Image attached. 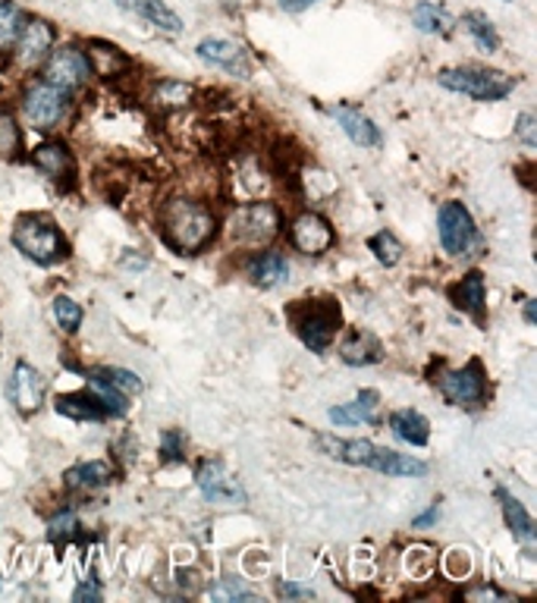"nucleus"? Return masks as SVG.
Listing matches in <instances>:
<instances>
[{
    "label": "nucleus",
    "instance_id": "1",
    "mask_svg": "<svg viewBox=\"0 0 537 603\" xmlns=\"http://www.w3.org/2000/svg\"><path fill=\"white\" fill-rule=\"evenodd\" d=\"M157 230L164 242L179 255H195L202 252L214 233H217V217L205 202L195 198H167L157 211Z\"/></svg>",
    "mask_w": 537,
    "mask_h": 603
},
{
    "label": "nucleus",
    "instance_id": "2",
    "mask_svg": "<svg viewBox=\"0 0 537 603\" xmlns=\"http://www.w3.org/2000/svg\"><path fill=\"white\" fill-rule=\"evenodd\" d=\"M318 447L328 452L330 459H336V462L365 465V469H374V472L389 475V478H424L427 475V462H421V459L409 456V452L378 447L371 440H343V437L321 434Z\"/></svg>",
    "mask_w": 537,
    "mask_h": 603
},
{
    "label": "nucleus",
    "instance_id": "3",
    "mask_svg": "<svg viewBox=\"0 0 537 603\" xmlns=\"http://www.w3.org/2000/svg\"><path fill=\"white\" fill-rule=\"evenodd\" d=\"M13 245L35 265H57L66 258V240L48 214H23L13 227Z\"/></svg>",
    "mask_w": 537,
    "mask_h": 603
},
{
    "label": "nucleus",
    "instance_id": "4",
    "mask_svg": "<svg viewBox=\"0 0 537 603\" xmlns=\"http://www.w3.org/2000/svg\"><path fill=\"white\" fill-rule=\"evenodd\" d=\"M437 82L444 89L456 91V94H465V98L481 101V104L503 101L515 89V79L509 73L490 69V66H452V69H444L437 76Z\"/></svg>",
    "mask_w": 537,
    "mask_h": 603
},
{
    "label": "nucleus",
    "instance_id": "5",
    "mask_svg": "<svg viewBox=\"0 0 537 603\" xmlns=\"http://www.w3.org/2000/svg\"><path fill=\"white\" fill-rule=\"evenodd\" d=\"M340 305L333 299H305L290 308V321L296 328L298 339L311 352H324L340 331Z\"/></svg>",
    "mask_w": 537,
    "mask_h": 603
},
{
    "label": "nucleus",
    "instance_id": "6",
    "mask_svg": "<svg viewBox=\"0 0 537 603\" xmlns=\"http://www.w3.org/2000/svg\"><path fill=\"white\" fill-rule=\"evenodd\" d=\"M230 242H236L242 248H261L270 245L280 233V208L270 202H252L233 211L227 223Z\"/></svg>",
    "mask_w": 537,
    "mask_h": 603
},
{
    "label": "nucleus",
    "instance_id": "7",
    "mask_svg": "<svg viewBox=\"0 0 537 603\" xmlns=\"http://www.w3.org/2000/svg\"><path fill=\"white\" fill-rule=\"evenodd\" d=\"M20 107H23V117H26L35 129L51 132V129H57L60 123L69 117V111H73V94L54 89V86H48V82L41 79V82H29V86H26L23 98H20Z\"/></svg>",
    "mask_w": 537,
    "mask_h": 603
},
{
    "label": "nucleus",
    "instance_id": "8",
    "mask_svg": "<svg viewBox=\"0 0 537 603\" xmlns=\"http://www.w3.org/2000/svg\"><path fill=\"white\" fill-rule=\"evenodd\" d=\"M91 76V63L86 57V51H79L76 44H60L51 51V57L41 66V79L54 89L66 91V94H76V91L86 89Z\"/></svg>",
    "mask_w": 537,
    "mask_h": 603
},
{
    "label": "nucleus",
    "instance_id": "9",
    "mask_svg": "<svg viewBox=\"0 0 537 603\" xmlns=\"http://www.w3.org/2000/svg\"><path fill=\"white\" fill-rule=\"evenodd\" d=\"M437 387L447 396L449 406H459V409H481L487 402V374L481 362H469L456 371H447L437 381Z\"/></svg>",
    "mask_w": 537,
    "mask_h": 603
},
{
    "label": "nucleus",
    "instance_id": "10",
    "mask_svg": "<svg viewBox=\"0 0 537 603\" xmlns=\"http://www.w3.org/2000/svg\"><path fill=\"white\" fill-rule=\"evenodd\" d=\"M54 26L48 23V20H26L23 23V31H20V38H16V44H13V66L20 69V73H35V69H41L44 61L51 57V51H54Z\"/></svg>",
    "mask_w": 537,
    "mask_h": 603
},
{
    "label": "nucleus",
    "instance_id": "11",
    "mask_svg": "<svg viewBox=\"0 0 537 603\" xmlns=\"http://www.w3.org/2000/svg\"><path fill=\"white\" fill-rule=\"evenodd\" d=\"M437 223H440V245H444V252L452 255V258L469 255V248L477 242V227L469 208L462 202H447L440 208Z\"/></svg>",
    "mask_w": 537,
    "mask_h": 603
},
{
    "label": "nucleus",
    "instance_id": "12",
    "mask_svg": "<svg viewBox=\"0 0 537 603\" xmlns=\"http://www.w3.org/2000/svg\"><path fill=\"white\" fill-rule=\"evenodd\" d=\"M195 54H199V61L210 63L217 69H227V73H233L239 79H248L252 76L248 51L239 41H230V38H205V41H199Z\"/></svg>",
    "mask_w": 537,
    "mask_h": 603
},
{
    "label": "nucleus",
    "instance_id": "13",
    "mask_svg": "<svg viewBox=\"0 0 537 603\" xmlns=\"http://www.w3.org/2000/svg\"><path fill=\"white\" fill-rule=\"evenodd\" d=\"M290 240H293V245H296L302 255H324V252L333 248L336 233H333V227H330L321 214L305 211L293 220Z\"/></svg>",
    "mask_w": 537,
    "mask_h": 603
},
{
    "label": "nucleus",
    "instance_id": "14",
    "mask_svg": "<svg viewBox=\"0 0 537 603\" xmlns=\"http://www.w3.org/2000/svg\"><path fill=\"white\" fill-rule=\"evenodd\" d=\"M195 482L210 503H242L245 500L239 482L227 472V465L220 459H205L195 472Z\"/></svg>",
    "mask_w": 537,
    "mask_h": 603
},
{
    "label": "nucleus",
    "instance_id": "15",
    "mask_svg": "<svg viewBox=\"0 0 537 603\" xmlns=\"http://www.w3.org/2000/svg\"><path fill=\"white\" fill-rule=\"evenodd\" d=\"M31 164L60 189H69L76 182V157L63 142H41L31 151Z\"/></svg>",
    "mask_w": 537,
    "mask_h": 603
},
{
    "label": "nucleus",
    "instance_id": "16",
    "mask_svg": "<svg viewBox=\"0 0 537 603\" xmlns=\"http://www.w3.org/2000/svg\"><path fill=\"white\" fill-rule=\"evenodd\" d=\"M44 377L31 368V364L20 362L13 368V377H10V399L16 402V409L23 412V415H31V412H38L41 409V402H44Z\"/></svg>",
    "mask_w": 537,
    "mask_h": 603
},
{
    "label": "nucleus",
    "instance_id": "17",
    "mask_svg": "<svg viewBox=\"0 0 537 603\" xmlns=\"http://www.w3.org/2000/svg\"><path fill=\"white\" fill-rule=\"evenodd\" d=\"M86 57L91 63V73L101 79H119L132 69V61L126 57V51L111 41H101V38H91L86 44Z\"/></svg>",
    "mask_w": 537,
    "mask_h": 603
},
{
    "label": "nucleus",
    "instance_id": "18",
    "mask_svg": "<svg viewBox=\"0 0 537 603\" xmlns=\"http://www.w3.org/2000/svg\"><path fill=\"white\" fill-rule=\"evenodd\" d=\"M119 10L136 13L142 20H149L154 29H161L164 35H179L182 31V20L177 10H170L164 0H114Z\"/></svg>",
    "mask_w": 537,
    "mask_h": 603
},
{
    "label": "nucleus",
    "instance_id": "19",
    "mask_svg": "<svg viewBox=\"0 0 537 603\" xmlns=\"http://www.w3.org/2000/svg\"><path fill=\"white\" fill-rule=\"evenodd\" d=\"M333 117H336L340 129L356 142L358 149H378V145H381V129L374 126L371 117H365L356 107L340 104V107H333Z\"/></svg>",
    "mask_w": 537,
    "mask_h": 603
},
{
    "label": "nucleus",
    "instance_id": "20",
    "mask_svg": "<svg viewBox=\"0 0 537 603\" xmlns=\"http://www.w3.org/2000/svg\"><path fill=\"white\" fill-rule=\"evenodd\" d=\"M378 406H381V393L361 390L353 402L330 409V422L333 424H374L378 422Z\"/></svg>",
    "mask_w": 537,
    "mask_h": 603
},
{
    "label": "nucleus",
    "instance_id": "21",
    "mask_svg": "<svg viewBox=\"0 0 537 603\" xmlns=\"http://www.w3.org/2000/svg\"><path fill=\"white\" fill-rule=\"evenodd\" d=\"M248 277H252L255 286H261V290H273V286H280V283L290 280V261H286L280 252H261V255L252 258V265H248Z\"/></svg>",
    "mask_w": 537,
    "mask_h": 603
},
{
    "label": "nucleus",
    "instance_id": "22",
    "mask_svg": "<svg viewBox=\"0 0 537 603\" xmlns=\"http://www.w3.org/2000/svg\"><path fill=\"white\" fill-rule=\"evenodd\" d=\"M389 431L402 444H412V447H427V440H431V424H427V419L418 409H399V412H393L389 415Z\"/></svg>",
    "mask_w": 537,
    "mask_h": 603
},
{
    "label": "nucleus",
    "instance_id": "23",
    "mask_svg": "<svg viewBox=\"0 0 537 603\" xmlns=\"http://www.w3.org/2000/svg\"><path fill=\"white\" fill-rule=\"evenodd\" d=\"M497 497H500V503H503V518H507L512 538L522 543H535L537 541L535 518L528 515L525 503H522V500H515V497H509L503 487H497Z\"/></svg>",
    "mask_w": 537,
    "mask_h": 603
},
{
    "label": "nucleus",
    "instance_id": "24",
    "mask_svg": "<svg viewBox=\"0 0 537 603\" xmlns=\"http://www.w3.org/2000/svg\"><path fill=\"white\" fill-rule=\"evenodd\" d=\"M449 296H452V305H456V308L469 311L475 321H484V273L472 271L469 277H462V280L449 290Z\"/></svg>",
    "mask_w": 537,
    "mask_h": 603
},
{
    "label": "nucleus",
    "instance_id": "25",
    "mask_svg": "<svg viewBox=\"0 0 537 603\" xmlns=\"http://www.w3.org/2000/svg\"><path fill=\"white\" fill-rule=\"evenodd\" d=\"M54 409L60 415L73 419V422H104V409L98 406V399L91 393H63L54 399Z\"/></svg>",
    "mask_w": 537,
    "mask_h": 603
},
{
    "label": "nucleus",
    "instance_id": "26",
    "mask_svg": "<svg viewBox=\"0 0 537 603\" xmlns=\"http://www.w3.org/2000/svg\"><path fill=\"white\" fill-rule=\"evenodd\" d=\"M86 381H89V393L94 396V399H98V406L104 409V415H107V419H123V415L129 412V402H126L129 396H126L123 390H117L111 381H104L98 371H89V374H86Z\"/></svg>",
    "mask_w": 537,
    "mask_h": 603
},
{
    "label": "nucleus",
    "instance_id": "27",
    "mask_svg": "<svg viewBox=\"0 0 537 603\" xmlns=\"http://www.w3.org/2000/svg\"><path fill=\"white\" fill-rule=\"evenodd\" d=\"M114 482V465L111 462H82L66 472V487L69 490H98Z\"/></svg>",
    "mask_w": 537,
    "mask_h": 603
},
{
    "label": "nucleus",
    "instance_id": "28",
    "mask_svg": "<svg viewBox=\"0 0 537 603\" xmlns=\"http://www.w3.org/2000/svg\"><path fill=\"white\" fill-rule=\"evenodd\" d=\"M340 359L346 364H356V368L381 362V343H378L371 333L356 331L343 346H340Z\"/></svg>",
    "mask_w": 537,
    "mask_h": 603
},
{
    "label": "nucleus",
    "instance_id": "29",
    "mask_svg": "<svg viewBox=\"0 0 537 603\" xmlns=\"http://www.w3.org/2000/svg\"><path fill=\"white\" fill-rule=\"evenodd\" d=\"M195 98V86L189 82H179V79H161L154 91H151V101L161 107V111H182L189 107Z\"/></svg>",
    "mask_w": 537,
    "mask_h": 603
},
{
    "label": "nucleus",
    "instance_id": "30",
    "mask_svg": "<svg viewBox=\"0 0 537 603\" xmlns=\"http://www.w3.org/2000/svg\"><path fill=\"white\" fill-rule=\"evenodd\" d=\"M462 29L469 31V38L475 41L484 54H497V51H500V35H497V29H494V23H490L487 13H481V10L465 13V16H462Z\"/></svg>",
    "mask_w": 537,
    "mask_h": 603
},
{
    "label": "nucleus",
    "instance_id": "31",
    "mask_svg": "<svg viewBox=\"0 0 537 603\" xmlns=\"http://www.w3.org/2000/svg\"><path fill=\"white\" fill-rule=\"evenodd\" d=\"M412 23L418 31L424 35H449L452 31V16H449L444 7L431 3V0H421L412 10Z\"/></svg>",
    "mask_w": 537,
    "mask_h": 603
},
{
    "label": "nucleus",
    "instance_id": "32",
    "mask_svg": "<svg viewBox=\"0 0 537 603\" xmlns=\"http://www.w3.org/2000/svg\"><path fill=\"white\" fill-rule=\"evenodd\" d=\"M26 23V13L13 0H0V54H10L20 31Z\"/></svg>",
    "mask_w": 537,
    "mask_h": 603
},
{
    "label": "nucleus",
    "instance_id": "33",
    "mask_svg": "<svg viewBox=\"0 0 537 603\" xmlns=\"http://www.w3.org/2000/svg\"><path fill=\"white\" fill-rule=\"evenodd\" d=\"M368 248L374 252V258H378L384 268L399 265V258H402V242L396 240L389 230H381L378 236H371V240H368Z\"/></svg>",
    "mask_w": 537,
    "mask_h": 603
},
{
    "label": "nucleus",
    "instance_id": "34",
    "mask_svg": "<svg viewBox=\"0 0 537 603\" xmlns=\"http://www.w3.org/2000/svg\"><path fill=\"white\" fill-rule=\"evenodd\" d=\"M20 149H23L20 123L10 111H0V157H16Z\"/></svg>",
    "mask_w": 537,
    "mask_h": 603
},
{
    "label": "nucleus",
    "instance_id": "35",
    "mask_svg": "<svg viewBox=\"0 0 537 603\" xmlns=\"http://www.w3.org/2000/svg\"><path fill=\"white\" fill-rule=\"evenodd\" d=\"M54 318H57V324L63 331L76 333L79 331V324H82V318H86V311H82L79 302H73L69 296H57V299H54Z\"/></svg>",
    "mask_w": 537,
    "mask_h": 603
},
{
    "label": "nucleus",
    "instance_id": "36",
    "mask_svg": "<svg viewBox=\"0 0 537 603\" xmlns=\"http://www.w3.org/2000/svg\"><path fill=\"white\" fill-rule=\"evenodd\" d=\"M161 462H186V434L179 427L161 434Z\"/></svg>",
    "mask_w": 537,
    "mask_h": 603
},
{
    "label": "nucleus",
    "instance_id": "37",
    "mask_svg": "<svg viewBox=\"0 0 537 603\" xmlns=\"http://www.w3.org/2000/svg\"><path fill=\"white\" fill-rule=\"evenodd\" d=\"M98 374H101L104 381H111V384H114L117 390L126 393V396H132V393L142 390V381H139L132 371H123V368H101Z\"/></svg>",
    "mask_w": 537,
    "mask_h": 603
},
{
    "label": "nucleus",
    "instance_id": "38",
    "mask_svg": "<svg viewBox=\"0 0 537 603\" xmlns=\"http://www.w3.org/2000/svg\"><path fill=\"white\" fill-rule=\"evenodd\" d=\"M210 601H255V591H248L239 581H220L208 591Z\"/></svg>",
    "mask_w": 537,
    "mask_h": 603
},
{
    "label": "nucleus",
    "instance_id": "39",
    "mask_svg": "<svg viewBox=\"0 0 537 603\" xmlns=\"http://www.w3.org/2000/svg\"><path fill=\"white\" fill-rule=\"evenodd\" d=\"M76 528H79V518L73 510H63L51 518V525H48V535H51V541H66V538H73L76 535Z\"/></svg>",
    "mask_w": 537,
    "mask_h": 603
},
{
    "label": "nucleus",
    "instance_id": "40",
    "mask_svg": "<svg viewBox=\"0 0 537 603\" xmlns=\"http://www.w3.org/2000/svg\"><path fill=\"white\" fill-rule=\"evenodd\" d=\"M515 139H519L525 149H537V117L532 111L519 114V120H515Z\"/></svg>",
    "mask_w": 537,
    "mask_h": 603
},
{
    "label": "nucleus",
    "instance_id": "41",
    "mask_svg": "<svg viewBox=\"0 0 537 603\" xmlns=\"http://www.w3.org/2000/svg\"><path fill=\"white\" fill-rule=\"evenodd\" d=\"M280 594H286V598H305V601L308 598H318L315 588H302V585H293V581H283L280 585Z\"/></svg>",
    "mask_w": 537,
    "mask_h": 603
},
{
    "label": "nucleus",
    "instance_id": "42",
    "mask_svg": "<svg viewBox=\"0 0 537 603\" xmlns=\"http://www.w3.org/2000/svg\"><path fill=\"white\" fill-rule=\"evenodd\" d=\"M437 515H440V506H437V503H431L424 513L412 518V528H427V525H434V522H437Z\"/></svg>",
    "mask_w": 537,
    "mask_h": 603
},
{
    "label": "nucleus",
    "instance_id": "43",
    "mask_svg": "<svg viewBox=\"0 0 537 603\" xmlns=\"http://www.w3.org/2000/svg\"><path fill=\"white\" fill-rule=\"evenodd\" d=\"M73 598H76V601H101V591H98L94 585H79Z\"/></svg>",
    "mask_w": 537,
    "mask_h": 603
},
{
    "label": "nucleus",
    "instance_id": "44",
    "mask_svg": "<svg viewBox=\"0 0 537 603\" xmlns=\"http://www.w3.org/2000/svg\"><path fill=\"white\" fill-rule=\"evenodd\" d=\"M318 0H280V7L283 10H290V13H302V10H308V7H315Z\"/></svg>",
    "mask_w": 537,
    "mask_h": 603
},
{
    "label": "nucleus",
    "instance_id": "45",
    "mask_svg": "<svg viewBox=\"0 0 537 603\" xmlns=\"http://www.w3.org/2000/svg\"><path fill=\"white\" fill-rule=\"evenodd\" d=\"M472 598H494V601H503V594H500V591H494V588H481V591H472Z\"/></svg>",
    "mask_w": 537,
    "mask_h": 603
},
{
    "label": "nucleus",
    "instance_id": "46",
    "mask_svg": "<svg viewBox=\"0 0 537 603\" xmlns=\"http://www.w3.org/2000/svg\"><path fill=\"white\" fill-rule=\"evenodd\" d=\"M525 321H528V324H535V321H537V315H535V299L525 302Z\"/></svg>",
    "mask_w": 537,
    "mask_h": 603
}]
</instances>
